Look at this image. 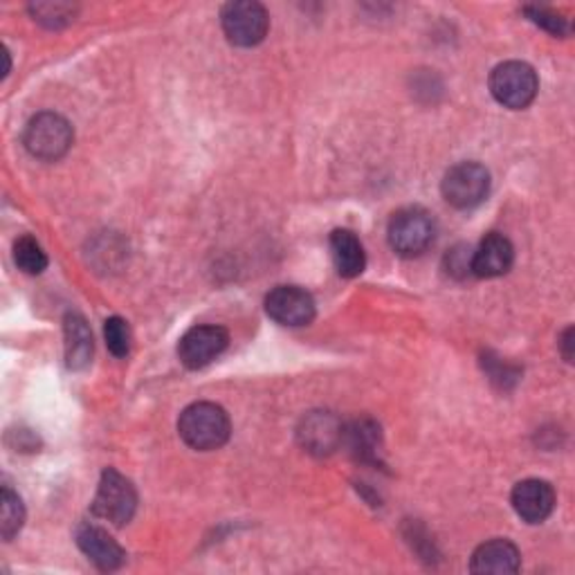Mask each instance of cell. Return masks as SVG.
I'll use <instances>...</instances> for the list:
<instances>
[{
	"label": "cell",
	"instance_id": "obj_7",
	"mask_svg": "<svg viewBox=\"0 0 575 575\" xmlns=\"http://www.w3.org/2000/svg\"><path fill=\"white\" fill-rule=\"evenodd\" d=\"M221 21L227 41L238 47H252L261 43L270 27V16L266 8L252 3V0H241V3L225 5Z\"/></svg>",
	"mask_w": 575,
	"mask_h": 575
},
{
	"label": "cell",
	"instance_id": "obj_16",
	"mask_svg": "<svg viewBox=\"0 0 575 575\" xmlns=\"http://www.w3.org/2000/svg\"><path fill=\"white\" fill-rule=\"evenodd\" d=\"M66 358L72 369H83L92 358V335L86 319L77 313L66 315Z\"/></svg>",
	"mask_w": 575,
	"mask_h": 575
},
{
	"label": "cell",
	"instance_id": "obj_12",
	"mask_svg": "<svg viewBox=\"0 0 575 575\" xmlns=\"http://www.w3.org/2000/svg\"><path fill=\"white\" fill-rule=\"evenodd\" d=\"M300 441L313 454H330L345 441V427L332 414L315 411L302 420Z\"/></svg>",
	"mask_w": 575,
	"mask_h": 575
},
{
	"label": "cell",
	"instance_id": "obj_9",
	"mask_svg": "<svg viewBox=\"0 0 575 575\" xmlns=\"http://www.w3.org/2000/svg\"><path fill=\"white\" fill-rule=\"evenodd\" d=\"M266 311L283 326H306L315 317V300L300 285H277L266 297Z\"/></svg>",
	"mask_w": 575,
	"mask_h": 575
},
{
	"label": "cell",
	"instance_id": "obj_15",
	"mask_svg": "<svg viewBox=\"0 0 575 575\" xmlns=\"http://www.w3.org/2000/svg\"><path fill=\"white\" fill-rule=\"evenodd\" d=\"M330 257L338 272L347 279H353L364 272L367 255L360 238L351 229H335L330 234Z\"/></svg>",
	"mask_w": 575,
	"mask_h": 575
},
{
	"label": "cell",
	"instance_id": "obj_1",
	"mask_svg": "<svg viewBox=\"0 0 575 575\" xmlns=\"http://www.w3.org/2000/svg\"><path fill=\"white\" fill-rule=\"evenodd\" d=\"M178 431H180V439L189 448L210 452L227 443L232 422L223 407L214 403H194L180 414Z\"/></svg>",
	"mask_w": 575,
	"mask_h": 575
},
{
	"label": "cell",
	"instance_id": "obj_13",
	"mask_svg": "<svg viewBox=\"0 0 575 575\" xmlns=\"http://www.w3.org/2000/svg\"><path fill=\"white\" fill-rule=\"evenodd\" d=\"M512 261H515V250L508 238L504 234H488L482 241V246L474 250L470 270L476 277L495 279V277L506 274Z\"/></svg>",
	"mask_w": 575,
	"mask_h": 575
},
{
	"label": "cell",
	"instance_id": "obj_6",
	"mask_svg": "<svg viewBox=\"0 0 575 575\" xmlns=\"http://www.w3.org/2000/svg\"><path fill=\"white\" fill-rule=\"evenodd\" d=\"M137 508V495L133 484L117 470H106L92 501V512L115 526H124L133 519Z\"/></svg>",
	"mask_w": 575,
	"mask_h": 575
},
{
	"label": "cell",
	"instance_id": "obj_19",
	"mask_svg": "<svg viewBox=\"0 0 575 575\" xmlns=\"http://www.w3.org/2000/svg\"><path fill=\"white\" fill-rule=\"evenodd\" d=\"M345 437L349 439L351 450H353L360 459L373 456L375 443H377V427H375L371 420L356 422L349 431H345Z\"/></svg>",
	"mask_w": 575,
	"mask_h": 575
},
{
	"label": "cell",
	"instance_id": "obj_4",
	"mask_svg": "<svg viewBox=\"0 0 575 575\" xmlns=\"http://www.w3.org/2000/svg\"><path fill=\"white\" fill-rule=\"evenodd\" d=\"M437 236V223L429 212L420 207H407L394 214L390 223V246L401 257L422 255Z\"/></svg>",
	"mask_w": 575,
	"mask_h": 575
},
{
	"label": "cell",
	"instance_id": "obj_22",
	"mask_svg": "<svg viewBox=\"0 0 575 575\" xmlns=\"http://www.w3.org/2000/svg\"><path fill=\"white\" fill-rule=\"evenodd\" d=\"M526 14H529L533 23H538L540 27H544L551 34H557V36L568 34V21L546 8H526Z\"/></svg>",
	"mask_w": 575,
	"mask_h": 575
},
{
	"label": "cell",
	"instance_id": "obj_10",
	"mask_svg": "<svg viewBox=\"0 0 575 575\" xmlns=\"http://www.w3.org/2000/svg\"><path fill=\"white\" fill-rule=\"evenodd\" d=\"M512 508L515 512L529 523H542L555 506V491L549 482L542 478H526L519 482L512 491Z\"/></svg>",
	"mask_w": 575,
	"mask_h": 575
},
{
	"label": "cell",
	"instance_id": "obj_23",
	"mask_svg": "<svg viewBox=\"0 0 575 575\" xmlns=\"http://www.w3.org/2000/svg\"><path fill=\"white\" fill-rule=\"evenodd\" d=\"M571 338H573V328L564 330V338H562V347H564V358L571 362L573 353H571Z\"/></svg>",
	"mask_w": 575,
	"mask_h": 575
},
{
	"label": "cell",
	"instance_id": "obj_5",
	"mask_svg": "<svg viewBox=\"0 0 575 575\" xmlns=\"http://www.w3.org/2000/svg\"><path fill=\"white\" fill-rule=\"evenodd\" d=\"M491 173L478 162H461L443 178V196L456 210H472L488 199Z\"/></svg>",
	"mask_w": 575,
	"mask_h": 575
},
{
	"label": "cell",
	"instance_id": "obj_18",
	"mask_svg": "<svg viewBox=\"0 0 575 575\" xmlns=\"http://www.w3.org/2000/svg\"><path fill=\"white\" fill-rule=\"evenodd\" d=\"M14 261L27 274H41L47 268V255L32 236H21L14 244Z\"/></svg>",
	"mask_w": 575,
	"mask_h": 575
},
{
	"label": "cell",
	"instance_id": "obj_20",
	"mask_svg": "<svg viewBox=\"0 0 575 575\" xmlns=\"http://www.w3.org/2000/svg\"><path fill=\"white\" fill-rule=\"evenodd\" d=\"M104 335H106V345H109L113 356H117V358H126L128 356V351H131V330H128V324L122 317L106 319Z\"/></svg>",
	"mask_w": 575,
	"mask_h": 575
},
{
	"label": "cell",
	"instance_id": "obj_21",
	"mask_svg": "<svg viewBox=\"0 0 575 575\" xmlns=\"http://www.w3.org/2000/svg\"><path fill=\"white\" fill-rule=\"evenodd\" d=\"M32 14L38 23H43L47 27H61V25L72 21L75 8L66 5V3H38V5L32 8Z\"/></svg>",
	"mask_w": 575,
	"mask_h": 575
},
{
	"label": "cell",
	"instance_id": "obj_14",
	"mask_svg": "<svg viewBox=\"0 0 575 575\" xmlns=\"http://www.w3.org/2000/svg\"><path fill=\"white\" fill-rule=\"evenodd\" d=\"M521 564L519 549L508 540H493L478 546L472 555V573H517Z\"/></svg>",
	"mask_w": 575,
	"mask_h": 575
},
{
	"label": "cell",
	"instance_id": "obj_11",
	"mask_svg": "<svg viewBox=\"0 0 575 575\" xmlns=\"http://www.w3.org/2000/svg\"><path fill=\"white\" fill-rule=\"evenodd\" d=\"M75 540L83 551V555L102 571H115L126 560L124 549L104 529H100V526L94 523H81L75 533Z\"/></svg>",
	"mask_w": 575,
	"mask_h": 575
},
{
	"label": "cell",
	"instance_id": "obj_2",
	"mask_svg": "<svg viewBox=\"0 0 575 575\" xmlns=\"http://www.w3.org/2000/svg\"><path fill=\"white\" fill-rule=\"evenodd\" d=\"M72 126L57 113H41L25 128V149L45 162H55L72 147Z\"/></svg>",
	"mask_w": 575,
	"mask_h": 575
},
{
	"label": "cell",
	"instance_id": "obj_3",
	"mask_svg": "<svg viewBox=\"0 0 575 575\" xmlns=\"http://www.w3.org/2000/svg\"><path fill=\"white\" fill-rule=\"evenodd\" d=\"M540 81L535 70L523 61H506L497 66L491 75V92L493 98L512 111L526 109L538 94Z\"/></svg>",
	"mask_w": 575,
	"mask_h": 575
},
{
	"label": "cell",
	"instance_id": "obj_17",
	"mask_svg": "<svg viewBox=\"0 0 575 575\" xmlns=\"http://www.w3.org/2000/svg\"><path fill=\"white\" fill-rule=\"evenodd\" d=\"M0 504H3V512H0V533H3V540H12L25 521V508L21 497L12 488H3V495H0Z\"/></svg>",
	"mask_w": 575,
	"mask_h": 575
},
{
	"label": "cell",
	"instance_id": "obj_8",
	"mask_svg": "<svg viewBox=\"0 0 575 575\" xmlns=\"http://www.w3.org/2000/svg\"><path fill=\"white\" fill-rule=\"evenodd\" d=\"M229 345V335L221 326L189 328L178 345V358L187 369H203L212 364Z\"/></svg>",
	"mask_w": 575,
	"mask_h": 575
}]
</instances>
